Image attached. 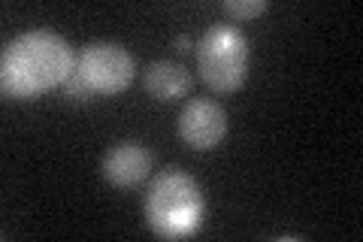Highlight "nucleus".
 Returning <instances> with one entry per match:
<instances>
[{
  "mask_svg": "<svg viewBox=\"0 0 363 242\" xmlns=\"http://www.w3.org/2000/svg\"><path fill=\"white\" fill-rule=\"evenodd\" d=\"M221 9L230 18H236V21H248V18L264 16L269 9V4H267V0H224Z\"/></svg>",
  "mask_w": 363,
  "mask_h": 242,
  "instance_id": "6e6552de",
  "label": "nucleus"
},
{
  "mask_svg": "<svg viewBox=\"0 0 363 242\" xmlns=\"http://www.w3.org/2000/svg\"><path fill=\"white\" fill-rule=\"evenodd\" d=\"M206 215V194L200 182L179 167L157 172L145 194V218L161 239H185L197 233Z\"/></svg>",
  "mask_w": 363,
  "mask_h": 242,
  "instance_id": "f03ea898",
  "label": "nucleus"
},
{
  "mask_svg": "<svg viewBox=\"0 0 363 242\" xmlns=\"http://www.w3.org/2000/svg\"><path fill=\"white\" fill-rule=\"evenodd\" d=\"M79 55L55 31H25L4 49L0 57V85L6 97L33 100L45 91L64 85L76 73Z\"/></svg>",
  "mask_w": 363,
  "mask_h": 242,
  "instance_id": "f257e3e1",
  "label": "nucleus"
},
{
  "mask_svg": "<svg viewBox=\"0 0 363 242\" xmlns=\"http://www.w3.org/2000/svg\"><path fill=\"white\" fill-rule=\"evenodd\" d=\"M76 70L82 73L94 94H121L133 82L136 61L121 43L94 40L79 52Z\"/></svg>",
  "mask_w": 363,
  "mask_h": 242,
  "instance_id": "20e7f679",
  "label": "nucleus"
},
{
  "mask_svg": "<svg viewBox=\"0 0 363 242\" xmlns=\"http://www.w3.org/2000/svg\"><path fill=\"white\" fill-rule=\"evenodd\" d=\"M173 49H176V52H191V37H185V33L173 37Z\"/></svg>",
  "mask_w": 363,
  "mask_h": 242,
  "instance_id": "9d476101",
  "label": "nucleus"
},
{
  "mask_svg": "<svg viewBox=\"0 0 363 242\" xmlns=\"http://www.w3.org/2000/svg\"><path fill=\"white\" fill-rule=\"evenodd\" d=\"M104 179L116 188H133L152 172V152L136 140H121L104 155Z\"/></svg>",
  "mask_w": 363,
  "mask_h": 242,
  "instance_id": "423d86ee",
  "label": "nucleus"
},
{
  "mask_svg": "<svg viewBox=\"0 0 363 242\" xmlns=\"http://www.w3.org/2000/svg\"><path fill=\"white\" fill-rule=\"evenodd\" d=\"M200 79L215 94H233L248 76V40L233 25H215L197 45Z\"/></svg>",
  "mask_w": 363,
  "mask_h": 242,
  "instance_id": "7ed1b4c3",
  "label": "nucleus"
},
{
  "mask_svg": "<svg viewBox=\"0 0 363 242\" xmlns=\"http://www.w3.org/2000/svg\"><path fill=\"white\" fill-rule=\"evenodd\" d=\"M143 85L155 100H176V97L188 94L191 85H194V79H191V73L176 61H155V64L145 67Z\"/></svg>",
  "mask_w": 363,
  "mask_h": 242,
  "instance_id": "0eeeda50",
  "label": "nucleus"
},
{
  "mask_svg": "<svg viewBox=\"0 0 363 242\" xmlns=\"http://www.w3.org/2000/svg\"><path fill=\"white\" fill-rule=\"evenodd\" d=\"M61 88H64V94L70 97L73 103H85V100H91V97H97L94 91H91V85L82 79V73H79V70H76L70 79H67V82H64Z\"/></svg>",
  "mask_w": 363,
  "mask_h": 242,
  "instance_id": "1a4fd4ad",
  "label": "nucleus"
},
{
  "mask_svg": "<svg viewBox=\"0 0 363 242\" xmlns=\"http://www.w3.org/2000/svg\"><path fill=\"white\" fill-rule=\"evenodd\" d=\"M179 136L194 152H212L227 136V112L221 103L197 97L179 112Z\"/></svg>",
  "mask_w": 363,
  "mask_h": 242,
  "instance_id": "39448f33",
  "label": "nucleus"
}]
</instances>
